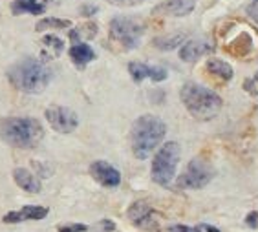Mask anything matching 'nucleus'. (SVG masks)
<instances>
[{"instance_id": "18", "label": "nucleus", "mask_w": 258, "mask_h": 232, "mask_svg": "<svg viewBox=\"0 0 258 232\" xmlns=\"http://www.w3.org/2000/svg\"><path fill=\"white\" fill-rule=\"evenodd\" d=\"M185 40V33H174V35H167V37H159V39L154 40V46L158 50L169 51L178 48L181 42Z\"/></svg>"}, {"instance_id": "9", "label": "nucleus", "mask_w": 258, "mask_h": 232, "mask_svg": "<svg viewBox=\"0 0 258 232\" xmlns=\"http://www.w3.org/2000/svg\"><path fill=\"white\" fill-rule=\"evenodd\" d=\"M90 174L103 187L114 188V187H119L121 183L119 170L115 167H112L110 163H106V161H94L92 167H90Z\"/></svg>"}, {"instance_id": "27", "label": "nucleus", "mask_w": 258, "mask_h": 232, "mask_svg": "<svg viewBox=\"0 0 258 232\" xmlns=\"http://www.w3.org/2000/svg\"><path fill=\"white\" fill-rule=\"evenodd\" d=\"M95 11H97V8H95V6H85V8H81V13H83L85 17L94 15Z\"/></svg>"}, {"instance_id": "6", "label": "nucleus", "mask_w": 258, "mask_h": 232, "mask_svg": "<svg viewBox=\"0 0 258 232\" xmlns=\"http://www.w3.org/2000/svg\"><path fill=\"white\" fill-rule=\"evenodd\" d=\"M213 178L214 168L211 167V163L204 161L202 158H196L187 165L185 172L179 176L178 187L189 188V190H198V188H204L205 185H209Z\"/></svg>"}, {"instance_id": "12", "label": "nucleus", "mask_w": 258, "mask_h": 232, "mask_svg": "<svg viewBox=\"0 0 258 232\" xmlns=\"http://www.w3.org/2000/svg\"><path fill=\"white\" fill-rule=\"evenodd\" d=\"M48 216V208L46 207H24L17 210V212H8L4 216L2 221L4 223H20V221H26V219H31V221H39V219H44Z\"/></svg>"}, {"instance_id": "2", "label": "nucleus", "mask_w": 258, "mask_h": 232, "mask_svg": "<svg viewBox=\"0 0 258 232\" xmlns=\"http://www.w3.org/2000/svg\"><path fill=\"white\" fill-rule=\"evenodd\" d=\"M8 77H10V83L20 92L40 94L50 84L51 69L46 68L40 60L28 57V59H22L11 66L8 69Z\"/></svg>"}, {"instance_id": "22", "label": "nucleus", "mask_w": 258, "mask_h": 232, "mask_svg": "<svg viewBox=\"0 0 258 232\" xmlns=\"http://www.w3.org/2000/svg\"><path fill=\"white\" fill-rule=\"evenodd\" d=\"M42 44L48 46V48L53 51L55 57L62 53V48H64V42H62L59 37H55V35H48V37H44V39H42Z\"/></svg>"}, {"instance_id": "8", "label": "nucleus", "mask_w": 258, "mask_h": 232, "mask_svg": "<svg viewBox=\"0 0 258 232\" xmlns=\"http://www.w3.org/2000/svg\"><path fill=\"white\" fill-rule=\"evenodd\" d=\"M46 119L50 126L59 133H70L74 132L79 124V117L74 110L66 108V106H50L46 110Z\"/></svg>"}, {"instance_id": "30", "label": "nucleus", "mask_w": 258, "mask_h": 232, "mask_svg": "<svg viewBox=\"0 0 258 232\" xmlns=\"http://www.w3.org/2000/svg\"><path fill=\"white\" fill-rule=\"evenodd\" d=\"M170 230L172 232H196V228L185 227V225H176V227H172Z\"/></svg>"}, {"instance_id": "25", "label": "nucleus", "mask_w": 258, "mask_h": 232, "mask_svg": "<svg viewBox=\"0 0 258 232\" xmlns=\"http://www.w3.org/2000/svg\"><path fill=\"white\" fill-rule=\"evenodd\" d=\"M247 15L258 24V0H253V4L247 8Z\"/></svg>"}, {"instance_id": "10", "label": "nucleus", "mask_w": 258, "mask_h": 232, "mask_svg": "<svg viewBox=\"0 0 258 232\" xmlns=\"http://www.w3.org/2000/svg\"><path fill=\"white\" fill-rule=\"evenodd\" d=\"M128 71L136 83H141L143 79H152L154 83H161L167 79V69L161 66H147L143 62H130Z\"/></svg>"}, {"instance_id": "19", "label": "nucleus", "mask_w": 258, "mask_h": 232, "mask_svg": "<svg viewBox=\"0 0 258 232\" xmlns=\"http://www.w3.org/2000/svg\"><path fill=\"white\" fill-rule=\"evenodd\" d=\"M64 28H70V20H64V19H42L37 22L35 26V30L37 31H44V30H64Z\"/></svg>"}, {"instance_id": "28", "label": "nucleus", "mask_w": 258, "mask_h": 232, "mask_svg": "<svg viewBox=\"0 0 258 232\" xmlns=\"http://www.w3.org/2000/svg\"><path fill=\"white\" fill-rule=\"evenodd\" d=\"M101 228H103L104 232H110V230H114L115 225L112 221H108V219H103V221H101Z\"/></svg>"}, {"instance_id": "1", "label": "nucleus", "mask_w": 258, "mask_h": 232, "mask_svg": "<svg viewBox=\"0 0 258 232\" xmlns=\"http://www.w3.org/2000/svg\"><path fill=\"white\" fill-rule=\"evenodd\" d=\"M167 133V124L156 115H141L136 119L130 132L132 152L138 159H147L158 148Z\"/></svg>"}, {"instance_id": "4", "label": "nucleus", "mask_w": 258, "mask_h": 232, "mask_svg": "<svg viewBox=\"0 0 258 232\" xmlns=\"http://www.w3.org/2000/svg\"><path fill=\"white\" fill-rule=\"evenodd\" d=\"M179 97L183 101L185 108L198 121H211L220 114L222 110V99L213 90L205 88L202 84L187 83L179 92Z\"/></svg>"}, {"instance_id": "31", "label": "nucleus", "mask_w": 258, "mask_h": 232, "mask_svg": "<svg viewBox=\"0 0 258 232\" xmlns=\"http://www.w3.org/2000/svg\"><path fill=\"white\" fill-rule=\"evenodd\" d=\"M42 4H55V6H59L60 4V0H40Z\"/></svg>"}, {"instance_id": "24", "label": "nucleus", "mask_w": 258, "mask_h": 232, "mask_svg": "<svg viewBox=\"0 0 258 232\" xmlns=\"http://www.w3.org/2000/svg\"><path fill=\"white\" fill-rule=\"evenodd\" d=\"M245 225L251 228H258V210H254V212L245 216Z\"/></svg>"}, {"instance_id": "7", "label": "nucleus", "mask_w": 258, "mask_h": 232, "mask_svg": "<svg viewBox=\"0 0 258 232\" xmlns=\"http://www.w3.org/2000/svg\"><path fill=\"white\" fill-rule=\"evenodd\" d=\"M110 35L112 39H115L123 48L126 50H134L139 46L141 35H143V28L130 19L124 17H117L110 22Z\"/></svg>"}, {"instance_id": "3", "label": "nucleus", "mask_w": 258, "mask_h": 232, "mask_svg": "<svg viewBox=\"0 0 258 232\" xmlns=\"http://www.w3.org/2000/svg\"><path fill=\"white\" fill-rule=\"evenodd\" d=\"M0 137L17 148H35L44 137V128L33 117H10L0 123Z\"/></svg>"}, {"instance_id": "17", "label": "nucleus", "mask_w": 258, "mask_h": 232, "mask_svg": "<svg viewBox=\"0 0 258 232\" xmlns=\"http://www.w3.org/2000/svg\"><path fill=\"white\" fill-rule=\"evenodd\" d=\"M207 71L209 73L216 75V77H220V79H224V81L233 79V68H231L229 62H225V60H222V59H209Z\"/></svg>"}, {"instance_id": "13", "label": "nucleus", "mask_w": 258, "mask_h": 232, "mask_svg": "<svg viewBox=\"0 0 258 232\" xmlns=\"http://www.w3.org/2000/svg\"><path fill=\"white\" fill-rule=\"evenodd\" d=\"M196 8V0H167L158 8V11L172 17H187Z\"/></svg>"}, {"instance_id": "29", "label": "nucleus", "mask_w": 258, "mask_h": 232, "mask_svg": "<svg viewBox=\"0 0 258 232\" xmlns=\"http://www.w3.org/2000/svg\"><path fill=\"white\" fill-rule=\"evenodd\" d=\"M247 84H251V86H253V88H247L249 92H251V94H258V75H254L253 79L249 81Z\"/></svg>"}, {"instance_id": "26", "label": "nucleus", "mask_w": 258, "mask_h": 232, "mask_svg": "<svg viewBox=\"0 0 258 232\" xmlns=\"http://www.w3.org/2000/svg\"><path fill=\"white\" fill-rule=\"evenodd\" d=\"M196 232H220V230L216 227H213V225L202 223V225H198V227H196Z\"/></svg>"}, {"instance_id": "5", "label": "nucleus", "mask_w": 258, "mask_h": 232, "mask_svg": "<svg viewBox=\"0 0 258 232\" xmlns=\"http://www.w3.org/2000/svg\"><path fill=\"white\" fill-rule=\"evenodd\" d=\"M179 158H181L179 144L174 143V141L165 143L158 150V153L154 156V161H152V179H154V183H158L161 187H169L174 176H176V170H178Z\"/></svg>"}, {"instance_id": "32", "label": "nucleus", "mask_w": 258, "mask_h": 232, "mask_svg": "<svg viewBox=\"0 0 258 232\" xmlns=\"http://www.w3.org/2000/svg\"><path fill=\"white\" fill-rule=\"evenodd\" d=\"M110 2H114V4H130V0H110Z\"/></svg>"}, {"instance_id": "14", "label": "nucleus", "mask_w": 258, "mask_h": 232, "mask_svg": "<svg viewBox=\"0 0 258 232\" xmlns=\"http://www.w3.org/2000/svg\"><path fill=\"white\" fill-rule=\"evenodd\" d=\"M13 179H15V183L22 190H26V192H30V194H39L40 188H42L39 179L35 178L30 170H26V168H15Z\"/></svg>"}, {"instance_id": "23", "label": "nucleus", "mask_w": 258, "mask_h": 232, "mask_svg": "<svg viewBox=\"0 0 258 232\" xmlns=\"http://www.w3.org/2000/svg\"><path fill=\"white\" fill-rule=\"evenodd\" d=\"M88 227L83 223H68V225H60L59 232H86Z\"/></svg>"}, {"instance_id": "21", "label": "nucleus", "mask_w": 258, "mask_h": 232, "mask_svg": "<svg viewBox=\"0 0 258 232\" xmlns=\"http://www.w3.org/2000/svg\"><path fill=\"white\" fill-rule=\"evenodd\" d=\"M95 31H97L95 24H85V26H81V28H77V30L70 31V39L74 40V42L79 39H94Z\"/></svg>"}, {"instance_id": "16", "label": "nucleus", "mask_w": 258, "mask_h": 232, "mask_svg": "<svg viewBox=\"0 0 258 232\" xmlns=\"http://www.w3.org/2000/svg\"><path fill=\"white\" fill-rule=\"evenodd\" d=\"M70 57L79 68H83V66H86L95 59V51L88 44H75L70 48Z\"/></svg>"}, {"instance_id": "11", "label": "nucleus", "mask_w": 258, "mask_h": 232, "mask_svg": "<svg viewBox=\"0 0 258 232\" xmlns=\"http://www.w3.org/2000/svg\"><path fill=\"white\" fill-rule=\"evenodd\" d=\"M213 51V46L207 40L202 39H194L185 42L181 48H179V59L185 60V62H196L198 59H202L204 55L211 53Z\"/></svg>"}, {"instance_id": "15", "label": "nucleus", "mask_w": 258, "mask_h": 232, "mask_svg": "<svg viewBox=\"0 0 258 232\" xmlns=\"http://www.w3.org/2000/svg\"><path fill=\"white\" fill-rule=\"evenodd\" d=\"M13 15H22V13H30V15H40L46 11V4L40 0H15L11 4Z\"/></svg>"}, {"instance_id": "20", "label": "nucleus", "mask_w": 258, "mask_h": 232, "mask_svg": "<svg viewBox=\"0 0 258 232\" xmlns=\"http://www.w3.org/2000/svg\"><path fill=\"white\" fill-rule=\"evenodd\" d=\"M150 210H152V208H150L145 201H136L134 205H132V207L128 208V217L136 223V225H139L143 217L149 216Z\"/></svg>"}]
</instances>
